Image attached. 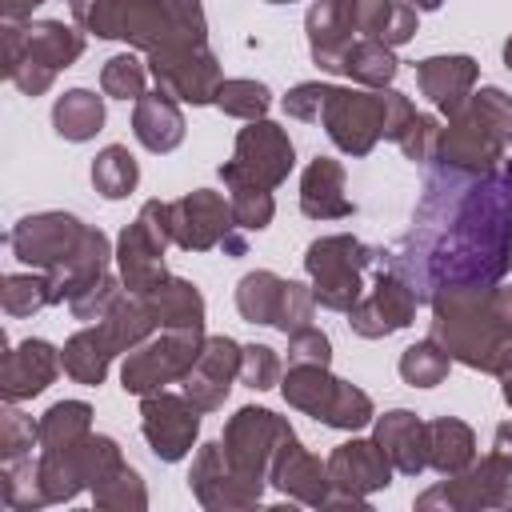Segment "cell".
I'll return each mask as SVG.
<instances>
[{"mask_svg": "<svg viewBox=\"0 0 512 512\" xmlns=\"http://www.w3.org/2000/svg\"><path fill=\"white\" fill-rule=\"evenodd\" d=\"M512 240V160L480 176L436 168L424 184L416 232L392 268L428 300L444 284H500Z\"/></svg>", "mask_w": 512, "mask_h": 512, "instance_id": "6da1fadb", "label": "cell"}, {"mask_svg": "<svg viewBox=\"0 0 512 512\" xmlns=\"http://www.w3.org/2000/svg\"><path fill=\"white\" fill-rule=\"evenodd\" d=\"M432 340L476 368L496 372V360L512 344V284H444L428 296Z\"/></svg>", "mask_w": 512, "mask_h": 512, "instance_id": "7a4b0ae2", "label": "cell"}, {"mask_svg": "<svg viewBox=\"0 0 512 512\" xmlns=\"http://www.w3.org/2000/svg\"><path fill=\"white\" fill-rule=\"evenodd\" d=\"M76 24L100 40H128L140 52L208 40L200 0H80Z\"/></svg>", "mask_w": 512, "mask_h": 512, "instance_id": "3957f363", "label": "cell"}, {"mask_svg": "<svg viewBox=\"0 0 512 512\" xmlns=\"http://www.w3.org/2000/svg\"><path fill=\"white\" fill-rule=\"evenodd\" d=\"M512 140V96L496 84L468 96V104L440 124L432 164L460 176H480L504 164Z\"/></svg>", "mask_w": 512, "mask_h": 512, "instance_id": "277c9868", "label": "cell"}, {"mask_svg": "<svg viewBox=\"0 0 512 512\" xmlns=\"http://www.w3.org/2000/svg\"><path fill=\"white\" fill-rule=\"evenodd\" d=\"M4 76L24 96H44L52 80L84 56V28L64 20H4Z\"/></svg>", "mask_w": 512, "mask_h": 512, "instance_id": "5b68a950", "label": "cell"}, {"mask_svg": "<svg viewBox=\"0 0 512 512\" xmlns=\"http://www.w3.org/2000/svg\"><path fill=\"white\" fill-rule=\"evenodd\" d=\"M420 512H484V508H512V420L496 424L492 448L472 460L464 472L444 476L428 492L416 496Z\"/></svg>", "mask_w": 512, "mask_h": 512, "instance_id": "8992f818", "label": "cell"}, {"mask_svg": "<svg viewBox=\"0 0 512 512\" xmlns=\"http://www.w3.org/2000/svg\"><path fill=\"white\" fill-rule=\"evenodd\" d=\"M388 252L380 248H368L364 240L348 236V232H336V236H320L308 244L304 252V272L312 280V292H316V304L328 308V312H352V304L368 292L364 288V272L376 268Z\"/></svg>", "mask_w": 512, "mask_h": 512, "instance_id": "52a82bcc", "label": "cell"}, {"mask_svg": "<svg viewBox=\"0 0 512 512\" xmlns=\"http://www.w3.org/2000/svg\"><path fill=\"white\" fill-rule=\"evenodd\" d=\"M124 464V452L112 436H84L64 448H40L36 472L48 504H68L80 492H92L104 476H112Z\"/></svg>", "mask_w": 512, "mask_h": 512, "instance_id": "ba28073f", "label": "cell"}, {"mask_svg": "<svg viewBox=\"0 0 512 512\" xmlns=\"http://www.w3.org/2000/svg\"><path fill=\"white\" fill-rule=\"evenodd\" d=\"M200 348H204V328H160V336H148L140 348L124 352L120 388L128 396L160 392L192 372Z\"/></svg>", "mask_w": 512, "mask_h": 512, "instance_id": "9c48e42d", "label": "cell"}, {"mask_svg": "<svg viewBox=\"0 0 512 512\" xmlns=\"http://www.w3.org/2000/svg\"><path fill=\"white\" fill-rule=\"evenodd\" d=\"M172 244L168 232V200H148L136 220L116 236V272L124 280V292L148 296L156 284L168 280L164 252Z\"/></svg>", "mask_w": 512, "mask_h": 512, "instance_id": "30bf717a", "label": "cell"}, {"mask_svg": "<svg viewBox=\"0 0 512 512\" xmlns=\"http://www.w3.org/2000/svg\"><path fill=\"white\" fill-rule=\"evenodd\" d=\"M296 164V148L288 140V132L276 120H248L236 132L232 144V160L220 164V180L228 188L236 184H256V188H280L288 180Z\"/></svg>", "mask_w": 512, "mask_h": 512, "instance_id": "8fae6325", "label": "cell"}, {"mask_svg": "<svg viewBox=\"0 0 512 512\" xmlns=\"http://www.w3.org/2000/svg\"><path fill=\"white\" fill-rule=\"evenodd\" d=\"M168 232L172 244L184 252H208L224 248L228 256H244V236L232 220V200H224L212 188H192L180 200H168Z\"/></svg>", "mask_w": 512, "mask_h": 512, "instance_id": "7c38bea8", "label": "cell"}, {"mask_svg": "<svg viewBox=\"0 0 512 512\" xmlns=\"http://www.w3.org/2000/svg\"><path fill=\"white\" fill-rule=\"evenodd\" d=\"M292 436V424L284 416H276L272 408H256V404H244L228 416L224 424V436H220V448L228 456V464L252 480V484H268V468H272V456L276 448Z\"/></svg>", "mask_w": 512, "mask_h": 512, "instance_id": "4fadbf2b", "label": "cell"}, {"mask_svg": "<svg viewBox=\"0 0 512 512\" xmlns=\"http://www.w3.org/2000/svg\"><path fill=\"white\" fill-rule=\"evenodd\" d=\"M344 156H368L384 140V88H328L320 120Z\"/></svg>", "mask_w": 512, "mask_h": 512, "instance_id": "5bb4252c", "label": "cell"}, {"mask_svg": "<svg viewBox=\"0 0 512 512\" xmlns=\"http://www.w3.org/2000/svg\"><path fill=\"white\" fill-rule=\"evenodd\" d=\"M148 72H152L156 88H164L172 100L192 104V108L216 104V92L224 84L220 60L208 48V40H200V44H168V48L148 52Z\"/></svg>", "mask_w": 512, "mask_h": 512, "instance_id": "9a60e30c", "label": "cell"}, {"mask_svg": "<svg viewBox=\"0 0 512 512\" xmlns=\"http://www.w3.org/2000/svg\"><path fill=\"white\" fill-rule=\"evenodd\" d=\"M392 460L384 456V448L368 436H352L344 444L332 448L328 456V480H332V496L328 508H364L372 492L392 484Z\"/></svg>", "mask_w": 512, "mask_h": 512, "instance_id": "2e32d148", "label": "cell"}, {"mask_svg": "<svg viewBox=\"0 0 512 512\" xmlns=\"http://www.w3.org/2000/svg\"><path fill=\"white\" fill-rule=\"evenodd\" d=\"M200 408L184 396V392H148L140 396V432L152 448L156 460L164 464H176L192 452L196 436H200Z\"/></svg>", "mask_w": 512, "mask_h": 512, "instance_id": "e0dca14e", "label": "cell"}, {"mask_svg": "<svg viewBox=\"0 0 512 512\" xmlns=\"http://www.w3.org/2000/svg\"><path fill=\"white\" fill-rule=\"evenodd\" d=\"M84 232H88V224L72 212H32L8 232V248L20 264L52 272L80 248Z\"/></svg>", "mask_w": 512, "mask_h": 512, "instance_id": "ac0fdd59", "label": "cell"}, {"mask_svg": "<svg viewBox=\"0 0 512 512\" xmlns=\"http://www.w3.org/2000/svg\"><path fill=\"white\" fill-rule=\"evenodd\" d=\"M416 288L396 272V268H380L372 288L352 304L348 312V324L356 336L364 340H380V336H392L400 328H408L416 320Z\"/></svg>", "mask_w": 512, "mask_h": 512, "instance_id": "d6986e66", "label": "cell"}, {"mask_svg": "<svg viewBox=\"0 0 512 512\" xmlns=\"http://www.w3.org/2000/svg\"><path fill=\"white\" fill-rule=\"evenodd\" d=\"M188 488H192V496H196L208 512H236V508H252V504L264 500V484L244 480V476L228 464L220 440H208V444L196 448L192 472H188Z\"/></svg>", "mask_w": 512, "mask_h": 512, "instance_id": "ffe728a7", "label": "cell"}, {"mask_svg": "<svg viewBox=\"0 0 512 512\" xmlns=\"http://www.w3.org/2000/svg\"><path fill=\"white\" fill-rule=\"evenodd\" d=\"M240 352H244V344H236L232 336H204V348H200L192 372L180 380L184 384V396L200 412L224 408L232 384L240 380Z\"/></svg>", "mask_w": 512, "mask_h": 512, "instance_id": "44dd1931", "label": "cell"}, {"mask_svg": "<svg viewBox=\"0 0 512 512\" xmlns=\"http://www.w3.org/2000/svg\"><path fill=\"white\" fill-rule=\"evenodd\" d=\"M268 484L296 500V504H308V508H328V496H332V480H328V460H320L316 452H308L296 432L276 448L272 456V468H268Z\"/></svg>", "mask_w": 512, "mask_h": 512, "instance_id": "7402d4cb", "label": "cell"}, {"mask_svg": "<svg viewBox=\"0 0 512 512\" xmlns=\"http://www.w3.org/2000/svg\"><path fill=\"white\" fill-rule=\"evenodd\" d=\"M60 368H64L60 352L48 340H40V336L20 340L0 360V396H4V404H20V400L40 396L56 380Z\"/></svg>", "mask_w": 512, "mask_h": 512, "instance_id": "603a6c76", "label": "cell"}, {"mask_svg": "<svg viewBox=\"0 0 512 512\" xmlns=\"http://www.w3.org/2000/svg\"><path fill=\"white\" fill-rule=\"evenodd\" d=\"M476 80H480V64L464 52H452V56H424L416 64V84L420 92L428 96V104L448 120L456 116L468 96L476 92Z\"/></svg>", "mask_w": 512, "mask_h": 512, "instance_id": "cb8c5ba5", "label": "cell"}, {"mask_svg": "<svg viewBox=\"0 0 512 512\" xmlns=\"http://www.w3.org/2000/svg\"><path fill=\"white\" fill-rule=\"evenodd\" d=\"M304 32H308V52H312L316 68L336 76L344 68V52L356 40L352 0H312V8L304 16Z\"/></svg>", "mask_w": 512, "mask_h": 512, "instance_id": "d4e9b609", "label": "cell"}, {"mask_svg": "<svg viewBox=\"0 0 512 512\" xmlns=\"http://www.w3.org/2000/svg\"><path fill=\"white\" fill-rule=\"evenodd\" d=\"M372 440L384 448L396 472L420 476L428 468V420H420L408 408H392L372 420Z\"/></svg>", "mask_w": 512, "mask_h": 512, "instance_id": "484cf974", "label": "cell"}, {"mask_svg": "<svg viewBox=\"0 0 512 512\" xmlns=\"http://www.w3.org/2000/svg\"><path fill=\"white\" fill-rule=\"evenodd\" d=\"M112 260H116V248L108 244V236H104L100 228L88 224L80 248H76L64 264H56V268L48 272L52 304H68V300L80 296L88 284H96L100 276H108V272H112Z\"/></svg>", "mask_w": 512, "mask_h": 512, "instance_id": "4316f807", "label": "cell"}, {"mask_svg": "<svg viewBox=\"0 0 512 512\" xmlns=\"http://www.w3.org/2000/svg\"><path fill=\"white\" fill-rule=\"evenodd\" d=\"M300 212L308 220H344L356 212V204L344 192V164L332 156L308 160L300 176Z\"/></svg>", "mask_w": 512, "mask_h": 512, "instance_id": "83f0119b", "label": "cell"}, {"mask_svg": "<svg viewBox=\"0 0 512 512\" xmlns=\"http://www.w3.org/2000/svg\"><path fill=\"white\" fill-rule=\"evenodd\" d=\"M132 136L164 156V152H176L184 144V112H180V100H172L164 88L156 92H144L136 100V112H132Z\"/></svg>", "mask_w": 512, "mask_h": 512, "instance_id": "f1b7e54d", "label": "cell"}, {"mask_svg": "<svg viewBox=\"0 0 512 512\" xmlns=\"http://www.w3.org/2000/svg\"><path fill=\"white\" fill-rule=\"evenodd\" d=\"M116 356H120V348L112 344V336H108V328H104L100 320H92L88 328L72 332V336L64 340V348H60L64 372H68L76 384H88V388L104 384V376H108V368H112Z\"/></svg>", "mask_w": 512, "mask_h": 512, "instance_id": "f546056e", "label": "cell"}, {"mask_svg": "<svg viewBox=\"0 0 512 512\" xmlns=\"http://www.w3.org/2000/svg\"><path fill=\"white\" fill-rule=\"evenodd\" d=\"M340 376H332L328 372V364H288V372L280 376V392H284V400L296 408V412H304V416H312V420H328V412H332V404H336V396H340Z\"/></svg>", "mask_w": 512, "mask_h": 512, "instance_id": "4dcf8cb0", "label": "cell"}, {"mask_svg": "<svg viewBox=\"0 0 512 512\" xmlns=\"http://www.w3.org/2000/svg\"><path fill=\"white\" fill-rule=\"evenodd\" d=\"M352 28L356 36L400 48L416 36V8L408 0H352Z\"/></svg>", "mask_w": 512, "mask_h": 512, "instance_id": "1f68e13d", "label": "cell"}, {"mask_svg": "<svg viewBox=\"0 0 512 512\" xmlns=\"http://www.w3.org/2000/svg\"><path fill=\"white\" fill-rule=\"evenodd\" d=\"M476 460V432L456 416L428 420V468L440 476H456Z\"/></svg>", "mask_w": 512, "mask_h": 512, "instance_id": "d6a6232c", "label": "cell"}, {"mask_svg": "<svg viewBox=\"0 0 512 512\" xmlns=\"http://www.w3.org/2000/svg\"><path fill=\"white\" fill-rule=\"evenodd\" d=\"M52 128L60 140H72V144L92 140L104 128V96H96L92 88H68L52 104Z\"/></svg>", "mask_w": 512, "mask_h": 512, "instance_id": "836d02e7", "label": "cell"}, {"mask_svg": "<svg viewBox=\"0 0 512 512\" xmlns=\"http://www.w3.org/2000/svg\"><path fill=\"white\" fill-rule=\"evenodd\" d=\"M144 300L152 304L160 328H204V296L184 276H168Z\"/></svg>", "mask_w": 512, "mask_h": 512, "instance_id": "e575fe53", "label": "cell"}, {"mask_svg": "<svg viewBox=\"0 0 512 512\" xmlns=\"http://www.w3.org/2000/svg\"><path fill=\"white\" fill-rule=\"evenodd\" d=\"M396 72H400L396 48H388L384 40H368V36L352 40V48L344 52V68H340V76H348L360 88H388Z\"/></svg>", "mask_w": 512, "mask_h": 512, "instance_id": "d590c367", "label": "cell"}, {"mask_svg": "<svg viewBox=\"0 0 512 512\" xmlns=\"http://www.w3.org/2000/svg\"><path fill=\"white\" fill-rule=\"evenodd\" d=\"M100 324L108 328V336H112V344H116L120 352H132V348H140L148 336L160 332V320H156L152 304H148L144 296H132V292H124V296L108 308V316H104Z\"/></svg>", "mask_w": 512, "mask_h": 512, "instance_id": "8d00e7d4", "label": "cell"}, {"mask_svg": "<svg viewBox=\"0 0 512 512\" xmlns=\"http://www.w3.org/2000/svg\"><path fill=\"white\" fill-rule=\"evenodd\" d=\"M140 184V164L136 156L124 148V144H108L96 152L92 160V188L104 196V200H124L132 196Z\"/></svg>", "mask_w": 512, "mask_h": 512, "instance_id": "74e56055", "label": "cell"}, {"mask_svg": "<svg viewBox=\"0 0 512 512\" xmlns=\"http://www.w3.org/2000/svg\"><path fill=\"white\" fill-rule=\"evenodd\" d=\"M280 296H284V276H276L272 268H256L236 284V312L248 324H272Z\"/></svg>", "mask_w": 512, "mask_h": 512, "instance_id": "f35d334b", "label": "cell"}, {"mask_svg": "<svg viewBox=\"0 0 512 512\" xmlns=\"http://www.w3.org/2000/svg\"><path fill=\"white\" fill-rule=\"evenodd\" d=\"M92 432V404L84 400H56L40 416V448H64Z\"/></svg>", "mask_w": 512, "mask_h": 512, "instance_id": "ab89813d", "label": "cell"}, {"mask_svg": "<svg viewBox=\"0 0 512 512\" xmlns=\"http://www.w3.org/2000/svg\"><path fill=\"white\" fill-rule=\"evenodd\" d=\"M448 364H452V356L440 348V340L424 336V340H416V344H408L400 352V364L396 368H400V380L404 384H412V388H436V384H444Z\"/></svg>", "mask_w": 512, "mask_h": 512, "instance_id": "60d3db41", "label": "cell"}, {"mask_svg": "<svg viewBox=\"0 0 512 512\" xmlns=\"http://www.w3.org/2000/svg\"><path fill=\"white\" fill-rule=\"evenodd\" d=\"M0 304L8 316H32L40 308L52 304V284H48V272L32 268V272H8L4 284H0Z\"/></svg>", "mask_w": 512, "mask_h": 512, "instance_id": "b9f144b4", "label": "cell"}, {"mask_svg": "<svg viewBox=\"0 0 512 512\" xmlns=\"http://www.w3.org/2000/svg\"><path fill=\"white\" fill-rule=\"evenodd\" d=\"M0 500H4L12 512H32V508H44V504H48L32 456L4 460V468H0Z\"/></svg>", "mask_w": 512, "mask_h": 512, "instance_id": "7bdbcfd3", "label": "cell"}, {"mask_svg": "<svg viewBox=\"0 0 512 512\" xmlns=\"http://www.w3.org/2000/svg\"><path fill=\"white\" fill-rule=\"evenodd\" d=\"M92 504L96 508H108V512H144L148 508V488H144V480H140L136 468L120 464L112 476H104L92 488Z\"/></svg>", "mask_w": 512, "mask_h": 512, "instance_id": "ee69618b", "label": "cell"}, {"mask_svg": "<svg viewBox=\"0 0 512 512\" xmlns=\"http://www.w3.org/2000/svg\"><path fill=\"white\" fill-rule=\"evenodd\" d=\"M148 76L152 72L144 60H136L132 52H116L100 68V92L112 100H140L148 92Z\"/></svg>", "mask_w": 512, "mask_h": 512, "instance_id": "f6af8a7d", "label": "cell"}, {"mask_svg": "<svg viewBox=\"0 0 512 512\" xmlns=\"http://www.w3.org/2000/svg\"><path fill=\"white\" fill-rule=\"evenodd\" d=\"M216 108L224 112V116H236V120H264L268 116V108H272V92H268V84H260V80H224L220 84V92H216Z\"/></svg>", "mask_w": 512, "mask_h": 512, "instance_id": "bcb514c9", "label": "cell"}, {"mask_svg": "<svg viewBox=\"0 0 512 512\" xmlns=\"http://www.w3.org/2000/svg\"><path fill=\"white\" fill-rule=\"evenodd\" d=\"M228 200H232V220L240 232H264L276 216V200H272V188H256V184H236L228 188Z\"/></svg>", "mask_w": 512, "mask_h": 512, "instance_id": "7dc6e473", "label": "cell"}, {"mask_svg": "<svg viewBox=\"0 0 512 512\" xmlns=\"http://www.w3.org/2000/svg\"><path fill=\"white\" fill-rule=\"evenodd\" d=\"M32 448H40V420H32L16 404H8L0 412V460L32 456Z\"/></svg>", "mask_w": 512, "mask_h": 512, "instance_id": "c3c4849f", "label": "cell"}, {"mask_svg": "<svg viewBox=\"0 0 512 512\" xmlns=\"http://www.w3.org/2000/svg\"><path fill=\"white\" fill-rule=\"evenodd\" d=\"M312 316H316V292H312V284L284 280V296H280V308H276L272 328H276V332H284V336H292V332L308 328V324H312Z\"/></svg>", "mask_w": 512, "mask_h": 512, "instance_id": "681fc988", "label": "cell"}, {"mask_svg": "<svg viewBox=\"0 0 512 512\" xmlns=\"http://www.w3.org/2000/svg\"><path fill=\"white\" fill-rule=\"evenodd\" d=\"M280 376H284V364H280L276 348H268V344H244V352H240V384L244 388L268 392V388H280Z\"/></svg>", "mask_w": 512, "mask_h": 512, "instance_id": "f907efd6", "label": "cell"}, {"mask_svg": "<svg viewBox=\"0 0 512 512\" xmlns=\"http://www.w3.org/2000/svg\"><path fill=\"white\" fill-rule=\"evenodd\" d=\"M376 420V408H372V396L364 392V388H356V384H340V396H336V404H332V412H328V428H340V432H360V428H368Z\"/></svg>", "mask_w": 512, "mask_h": 512, "instance_id": "816d5d0a", "label": "cell"}, {"mask_svg": "<svg viewBox=\"0 0 512 512\" xmlns=\"http://www.w3.org/2000/svg\"><path fill=\"white\" fill-rule=\"evenodd\" d=\"M120 296H124V280H120V272H108V276H100L96 284H88L80 296H72V300H68V312H72L76 320H104L108 308H112Z\"/></svg>", "mask_w": 512, "mask_h": 512, "instance_id": "f5cc1de1", "label": "cell"}, {"mask_svg": "<svg viewBox=\"0 0 512 512\" xmlns=\"http://www.w3.org/2000/svg\"><path fill=\"white\" fill-rule=\"evenodd\" d=\"M436 140H440V120L428 116V112H416L412 124L400 132L396 148H400L412 164H432V156H436Z\"/></svg>", "mask_w": 512, "mask_h": 512, "instance_id": "db71d44e", "label": "cell"}, {"mask_svg": "<svg viewBox=\"0 0 512 512\" xmlns=\"http://www.w3.org/2000/svg\"><path fill=\"white\" fill-rule=\"evenodd\" d=\"M328 88H332V84L304 80V84H296L280 104H284V112H288L292 120H308V124H316V120H320V108H324V100H328Z\"/></svg>", "mask_w": 512, "mask_h": 512, "instance_id": "11a10c76", "label": "cell"}, {"mask_svg": "<svg viewBox=\"0 0 512 512\" xmlns=\"http://www.w3.org/2000/svg\"><path fill=\"white\" fill-rule=\"evenodd\" d=\"M288 364H332V340L320 328H300L288 336Z\"/></svg>", "mask_w": 512, "mask_h": 512, "instance_id": "9f6ffc18", "label": "cell"}, {"mask_svg": "<svg viewBox=\"0 0 512 512\" xmlns=\"http://www.w3.org/2000/svg\"><path fill=\"white\" fill-rule=\"evenodd\" d=\"M412 116H416V104L404 96V92H396V88H384V140H400V132L412 124Z\"/></svg>", "mask_w": 512, "mask_h": 512, "instance_id": "6f0895ef", "label": "cell"}, {"mask_svg": "<svg viewBox=\"0 0 512 512\" xmlns=\"http://www.w3.org/2000/svg\"><path fill=\"white\" fill-rule=\"evenodd\" d=\"M496 380H500V396H504V404L512 408V344L504 348V356L496 360V372H492Z\"/></svg>", "mask_w": 512, "mask_h": 512, "instance_id": "680465c9", "label": "cell"}, {"mask_svg": "<svg viewBox=\"0 0 512 512\" xmlns=\"http://www.w3.org/2000/svg\"><path fill=\"white\" fill-rule=\"evenodd\" d=\"M40 4L44 0H0V12H4V20H32V12Z\"/></svg>", "mask_w": 512, "mask_h": 512, "instance_id": "91938a15", "label": "cell"}, {"mask_svg": "<svg viewBox=\"0 0 512 512\" xmlns=\"http://www.w3.org/2000/svg\"><path fill=\"white\" fill-rule=\"evenodd\" d=\"M408 4H412L416 12H436V8L444 4V0H408Z\"/></svg>", "mask_w": 512, "mask_h": 512, "instance_id": "94428289", "label": "cell"}, {"mask_svg": "<svg viewBox=\"0 0 512 512\" xmlns=\"http://www.w3.org/2000/svg\"><path fill=\"white\" fill-rule=\"evenodd\" d=\"M504 64H508V68H512V36H508V40H504Z\"/></svg>", "mask_w": 512, "mask_h": 512, "instance_id": "6125c7cd", "label": "cell"}, {"mask_svg": "<svg viewBox=\"0 0 512 512\" xmlns=\"http://www.w3.org/2000/svg\"><path fill=\"white\" fill-rule=\"evenodd\" d=\"M508 268H512V240H508Z\"/></svg>", "mask_w": 512, "mask_h": 512, "instance_id": "be15d7a7", "label": "cell"}, {"mask_svg": "<svg viewBox=\"0 0 512 512\" xmlns=\"http://www.w3.org/2000/svg\"><path fill=\"white\" fill-rule=\"evenodd\" d=\"M268 4H296V0H268Z\"/></svg>", "mask_w": 512, "mask_h": 512, "instance_id": "e7e4bbea", "label": "cell"}, {"mask_svg": "<svg viewBox=\"0 0 512 512\" xmlns=\"http://www.w3.org/2000/svg\"><path fill=\"white\" fill-rule=\"evenodd\" d=\"M76 4H80V0H68V8H76Z\"/></svg>", "mask_w": 512, "mask_h": 512, "instance_id": "03108f58", "label": "cell"}, {"mask_svg": "<svg viewBox=\"0 0 512 512\" xmlns=\"http://www.w3.org/2000/svg\"><path fill=\"white\" fill-rule=\"evenodd\" d=\"M508 160H512V140H508Z\"/></svg>", "mask_w": 512, "mask_h": 512, "instance_id": "003e7915", "label": "cell"}]
</instances>
